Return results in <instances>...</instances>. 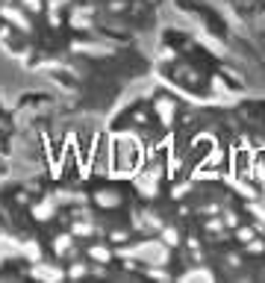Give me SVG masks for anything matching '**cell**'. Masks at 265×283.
<instances>
[{
  "label": "cell",
  "mask_w": 265,
  "mask_h": 283,
  "mask_svg": "<svg viewBox=\"0 0 265 283\" xmlns=\"http://www.w3.org/2000/svg\"><path fill=\"white\" fill-rule=\"evenodd\" d=\"M0 18H6L12 27H18L21 33H33V21H30V12L21 6V9H15L12 3H0Z\"/></svg>",
  "instance_id": "obj_1"
},
{
  "label": "cell",
  "mask_w": 265,
  "mask_h": 283,
  "mask_svg": "<svg viewBox=\"0 0 265 283\" xmlns=\"http://www.w3.org/2000/svg\"><path fill=\"white\" fill-rule=\"evenodd\" d=\"M74 239H77V236H74V233H56L53 236V254L56 257H65V260H74V257H77V248H74Z\"/></svg>",
  "instance_id": "obj_2"
},
{
  "label": "cell",
  "mask_w": 265,
  "mask_h": 283,
  "mask_svg": "<svg viewBox=\"0 0 265 283\" xmlns=\"http://www.w3.org/2000/svg\"><path fill=\"white\" fill-rule=\"evenodd\" d=\"M154 109H156V115H159V121H162V124H171V121H174V115H177V103L168 98V95H159L156 103H154Z\"/></svg>",
  "instance_id": "obj_3"
},
{
  "label": "cell",
  "mask_w": 265,
  "mask_h": 283,
  "mask_svg": "<svg viewBox=\"0 0 265 283\" xmlns=\"http://www.w3.org/2000/svg\"><path fill=\"white\" fill-rule=\"evenodd\" d=\"M56 215V204L50 198L39 201V204H33V218H39V221H50Z\"/></svg>",
  "instance_id": "obj_4"
},
{
  "label": "cell",
  "mask_w": 265,
  "mask_h": 283,
  "mask_svg": "<svg viewBox=\"0 0 265 283\" xmlns=\"http://www.w3.org/2000/svg\"><path fill=\"white\" fill-rule=\"evenodd\" d=\"M85 257H89V263H112V251L106 248V245H89V251H85Z\"/></svg>",
  "instance_id": "obj_5"
},
{
  "label": "cell",
  "mask_w": 265,
  "mask_h": 283,
  "mask_svg": "<svg viewBox=\"0 0 265 283\" xmlns=\"http://www.w3.org/2000/svg\"><path fill=\"white\" fill-rule=\"evenodd\" d=\"M95 204L103 207V210H112V207H118V204H121V195H118L115 189H103V192L95 195Z\"/></svg>",
  "instance_id": "obj_6"
},
{
  "label": "cell",
  "mask_w": 265,
  "mask_h": 283,
  "mask_svg": "<svg viewBox=\"0 0 265 283\" xmlns=\"http://www.w3.org/2000/svg\"><path fill=\"white\" fill-rule=\"evenodd\" d=\"M68 230L74 233V236H77V239H85V236H95V233H98V227L92 224V221H85V218H77V221H71Z\"/></svg>",
  "instance_id": "obj_7"
},
{
  "label": "cell",
  "mask_w": 265,
  "mask_h": 283,
  "mask_svg": "<svg viewBox=\"0 0 265 283\" xmlns=\"http://www.w3.org/2000/svg\"><path fill=\"white\" fill-rule=\"evenodd\" d=\"M159 239L165 242L168 248H177V245L183 242V236H180L177 227H159Z\"/></svg>",
  "instance_id": "obj_8"
},
{
  "label": "cell",
  "mask_w": 265,
  "mask_h": 283,
  "mask_svg": "<svg viewBox=\"0 0 265 283\" xmlns=\"http://www.w3.org/2000/svg\"><path fill=\"white\" fill-rule=\"evenodd\" d=\"M21 6H24L30 15H42L44 9H47V3H44V0H21Z\"/></svg>",
  "instance_id": "obj_9"
},
{
  "label": "cell",
  "mask_w": 265,
  "mask_h": 283,
  "mask_svg": "<svg viewBox=\"0 0 265 283\" xmlns=\"http://www.w3.org/2000/svg\"><path fill=\"white\" fill-rule=\"evenodd\" d=\"M203 230H207L210 236H221V230H224V221H218V218H210V221L203 224Z\"/></svg>",
  "instance_id": "obj_10"
},
{
  "label": "cell",
  "mask_w": 265,
  "mask_h": 283,
  "mask_svg": "<svg viewBox=\"0 0 265 283\" xmlns=\"http://www.w3.org/2000/svg\"><path fill=\"white\" fill-rule=\"evenodd\" d=\"M183 277H186V280H192V277H207V280H215V274H212L210 269H195V271H186Z\"/></svg>",
  "instance_id": "obj_11"
},
{
  "label": "cell",
  "mask_w": 265,
  "mask_h": 283,
  "mask_svg": "<svg viewBox=\"0 0 265 283\" xmlns=\"http://www.w3.org/2000/svg\"><path fill=\"white\" fill-rule=\"evenodd\" d=\"M259 236H262V233H259ZM259 236H253V239L248 242V254H262L265 251V242L259 239Z\"/></svg>",
  "instance_id": "obj_12"
},
{
  "label": "cell",
  "mask_w": 265,
  "mask_h": 283,
  "mask_svg": "<svg viewBox=\"0 0 265 283\" xmlns=\"http://www.w3.org/2000/svg\"><path fill=\"white\" fill-rule=\"evenodd\" d=\"M83 274H89V266H85V263H77V266H71V269L65 271V277H83Z\"/></svg>",
  "instance_id": "obj_13"
},
{
  "label": "cell",
  "mask_w": 265,
  "mask_h": 283,
  "mask_svg": "<svg viewBox=\"0 0 265 283\" xmlns=\"http://www.w3.org/2000/svg\"><path fill=\"white\" fill-rule=\"evenodd\" d=\"M109 242H115V245H124V242H130V233H127V230H115V233H109Z\"/></svg>",
  "instance_id": "obj_14"
},
{
  "label": "cell",
  "mask_w": 265,
  "mask_h": 283,
  "mask_svg": "<svg viewBox=\"0 0 265 283\" xmlns=\"http://www.w3.org/2000/svg\"><path fill=\"white\" fill-rule=\"evenodd\" d=\"M224 224H227V227H239V215L233 210H224Z\"/></svg>",
  "instance_id": "obj_15"
},
{
  "label": "cell",
  "mask_w": 265,
  "mask_h": 283,
  "mask_svg": "<svg viewBox=\"0 0 265 283\" xmlns=\"http://www.w3.org/2000/svg\"><path fill=\"white\" fill-rule=\"evenodd\" d=\"M106 6H109V12H124V9H127V3H124V0H109Z\"/></svg>",
  "instance_id": "obj_16"
},
{
  "label": "cell",
  "mask_w": 265,
  "mask_h": 283,
  "mask_svg": "<svg viewBox=\"0 0 265 283\" xmlns=\"http://www.w3.org/2000/svg\"><path fill=\"white\" fill-rule=\"evenodd\" d=\"M151 277H159V280H168V271H159V269H148Z\"/></svg>",
  "instance_id": "obj_17"
}]
</instances>
